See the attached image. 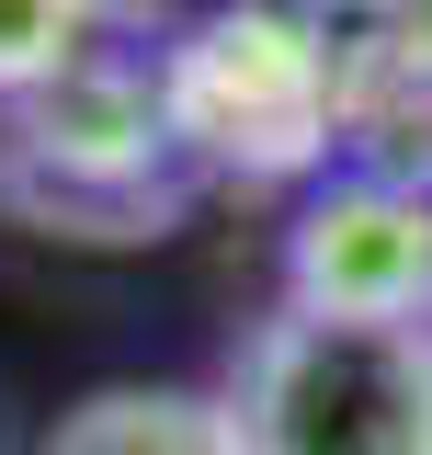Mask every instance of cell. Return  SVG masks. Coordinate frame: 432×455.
Instances as JSON below:
<instances>
[{
	"label": "cell",
	"instance_id": "obj_1",
	"mask_svg": "<svg viewBox=\"0 0 432 455\" xmlns=\"http://www.w3.org/2000/svg\"><path fill=\"white\" fill-rule=\"evenodd\" d=\"M216 410L239 421V455H432V331L273 307Z\"/></svg>",
	"mask_w": 432,
	"mask_h": 455
},
{
	"label": "cell",
	"instance_id": "obj_2",
	"mask_svg": "<svg viewBox=\"0 0 432 455\" xmlns=\"http://www.w3.org/2000/svg\"><path fill=\"white\" fill-rule=\"evenodd\" d=\"M160 125L182 160L239 182H296L341 148V23L319 12H216L160 68Z\"/></svg>",
	"mask_w": 432,
	"mask_h": 455
},
{
	"label": "cell",
	"instance_id": "obj_3",
	"mask_svg": "<svg viewBox=\"0 0 432 455\" xmlns=\"http://www.w3.org/2000/svg\"><path fill=\"white\" fill-rule=\"evenodd\" d=\"M160 160H171L160 80H137L114 57H80L12 125V194L68 239H160V217L182 205Z\"/></svg>",
	"mask_w": 432,
	"mask_h": 455
},
{
	"label": "cell",
	"instance_id": "obj_4",
	"mask_svg": "<svg viewBox=\"0 0 432 455\" xmlns=\"http://www.w3.org/2000/svg\"><path fill=\"white\" fill-rule=\"evenodd\" d=\"M284 307L432 331V182H387V171L330 182L284 239Z\"/></svg>",
	"mask_w": 432,
	"mask_h": 455
},
{
	"label": "cell",
	"instance_id": "obj_5",
	"mask_svg": "<svg viewBox=\"0 0 432 455\" xmlns=\"http://www.w3.org/2000/svg\"><path fill=\"white\" fill-rule=\"evenodd\" d=\"M341 148L387 182H432V12H376L341 35Z\"/></svg>",
	"mask_w": 432,
	"mask_h": 455
},
{
	"label": "cell",
	"instance_id": "obj_6",
	"mask_svg": "<svg viewBox=\"0 0 432 455\" xmlns=\"http://www.w3.org/2000/svg\"><path fill=\"white\" fill-rule=\"evenodd\" d=\"M35 455H239V421L205 387H92Z\"/></svg>",
	"mask_w": 432,
	"mask_h": 455
},
{
	"label": "cell",
	"instance_id": "obj_7",
	"mask_svg": "<svg viewBox=\"0 0 432 455\" xmlns=\"http://www.w3.org/2000/svg\"><path fill=\"white\" fill-rule=\"evenodd\" d=\"M92 57V12H57V0H0V92H46Z\"/></svg>",
	"mask_w": 432,
	"mask_h": 455
}]
</instances>
